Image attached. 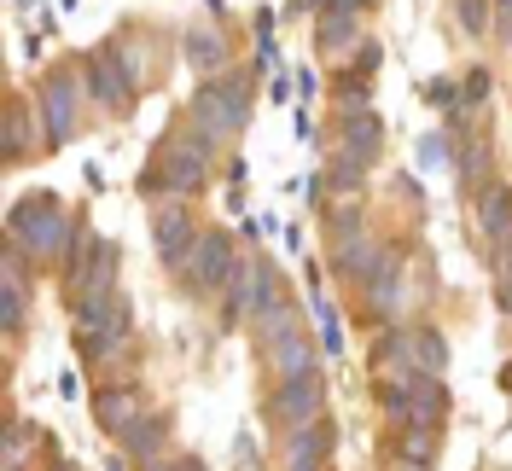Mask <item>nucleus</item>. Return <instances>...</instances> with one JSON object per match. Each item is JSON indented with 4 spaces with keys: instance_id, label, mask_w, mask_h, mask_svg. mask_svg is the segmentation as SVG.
<instances>
[{
    "instance_id": "f257e3e1",
    "label": "nucleus",
    "mask_w": 512,
    "mask_h": 471,
    "mask_svg": "<svg viewBox=\"0 0 512 471\" xmlns=\"http://www.w3.org/2000/svg\"><path fill=\"white\" fill-rule=\"evenodd\" d=\"M76 221L64 216V204L53 198V192H30V198H18L12 210H6V239L18 245V251H30V256H59L76 245Z\"/></svg>"
},
{
    "instance_id": "f03ea898",
    "label": "nucleus",
    "mask_w": 512,
    "mask_h": 471,
    "mask_svg": "<svg viewBox=\"0 0 512 471\" xmlns=\"http://www.w3.org/2000/svg\"><path fill=\"white\" fill-rule=\"evenodd\" d=\"M251 123V76L245 70H233V76H210L198 99H192V128L210 140V146H222L227 134H239V128Z\"/></svg>"
},
{
    "instance_id": "7ed1b4c3",
    "label": "nucleus",
    "mask_w": 512,
    "mask_h": 471,
    "mask_svg": "<svg viewBox=\"0 0 512 471\" xmlns=\"http://www.w3.org/2000/svg\"><path fill=\"white\" fill-rule=\"evenodd\" d=\"M128 332H134V309H128V297H105V303H82L76 309V349L88 355V361H111V355H123Z\"/></svg>"
},
{
    "instance_id": "20e7f679",
    "label": "nucleus",
    "mask_w": 512,
    "mask_h": 471,
    "mask_svg": "<svg viewBox=\"0 0 512 471\" xmlns=\"http://www.w3.org/2000/svg\"><path fill=\"white\" fill-rule=\"evenodd\" d=\"M210 140L192 134V140H169L158 152V169L140 181V192H175V198H192V192L210 181Z\"/></svg>"
},
{
    "instance_id": "39448f33",
    "label": "nucleus",
    "mask_w": 512,
    "mask_h": 471,
    "mask_svg": "<svg viewBox=\"0 0 512 471\" xmlns=\"http://www.w3.org/2000/svg\"><path fill=\"white\" fill-rule=\"evenodd\" d=\"M82 99H88V76H70V70H53L41 82V128L47 140L64 146L76 134V117H82Z\"/></svg>"
},
{
    "instance_id": "423d86ee",
    "label": "nucleus",
    "mask_w": 512,
    "mask_h": 471,
    "mask_svg": "<svg viewBox=\"0 0 512 471\" xmlns=\"http://www.w3.org/2000/svg\"><path fill=\"white\" fill-rule=\"evenodd\" d=\"M320 402H326V384H320V373L280 378L262 413H268V425H291V431H303V425H315V419H320Z\"/></svg>"
},
{
    "instance_id": "0eeeda50",
    "label": "nucleus",
    "mask_w": 512,
    "mask_h": 471,
    "mask_svg": "<svg viewBox=\"0 0 512 471\" xmlns=\"http://www.w3.org/2000/svg\"><path fill=\"white\" fill-rule=\"evenodd\" d=\"M233 268H239V256H233V239H227V233H204L181 280L192 285V297H216V291H227Z\"/></svg>"
},
{
    "instance_id": "6e6552de",
    "label": "nucleus",
    "mask_w": 512,
    "mask_h": 471,
    "mask_svg": "<svg viewBox=\"0 0 512 471\" xmlns=\"http://www.w3.org/2000/svg\"><path fill=\"white\" fill-rule=\"evenodd\" d=\"M152 239H158L163 268L187 274V262H192V251H198V239H204V233L192 227L187 204H158V210H152Z\"/></svg>"
},
{
    "instance_id": "1a4fd4ad",
    "label": "nucleus",
    "mask_w": 512,
    "mask_h": 471,
    "mask_svg": "<svg viewBox=\"0 0 512 471\" xmlns=\"http://www.w3.org/2000/svg\"><path fill=\"white\" fill-rule=\"evenodd\" d=\"M262 355H268V367H274V378H309V373H320L315 338H309L303 326H286V332H268V338H262Z\"/></svg>"
},
{
    "instance_id": "9d476101",
    "label": "nucleus",
    "mask_w": 512,
    "mask_h": 471,
    "mask_svg": "<svg viewBox=\"0 0 512 471\" xmlns=\"http://www.w3.org/2000/svg\"><path fill=\"white\" fill-rule=\"evenodd\" d=\"M88 99H94V105H105V111H123L128 99H134V76L123 70L117 47H99V53H88Z\"/></svg>"
},
{
    "instance_id": "9b49d317",
    "label": "nucleus",
    "mask_w": 512,
    "mask_h": 471,
    "mask_svg": "<svg viewBox=\"0 0 512 471\" xmlns=\"http://www.w3.org/2000/svg\"><path fill=\"white\" fill-rule=\"evenodd\" d=\"M70 291H76V309H82V303L117 297V245H111V239H99V251L88 256V268L70 280Z\"/></svg>"
},
{
    "instance_id": "f8f14e48",
    "label": "nucleus",
    "mask_w": 512,
    "mask_h": 471,
    "mask_svg": "<svg viewBox=\"0 0 512 471\" xmlns=\"http://www.w3.org/2000/svg\"><path fill=\"white\" fill-rule=\"evenodd\" d=\"M268 262H256V256H245L239 268H233V280H227V303H222V320H245V314H256V297H262V285H268Z\"/></svg>"
},
{
    "instance_id": "ddd939ff",
    "label": "nucleus",
    "mask_w": 512,
    "mask_h": 471,
    "mask_svg": "<svg viewBox=\"0 0 512 471\" xmlns=\"http://www.w3.org/2000/svg\"><path fill=\"white\" fill-rule=\"evenodd\" d=\"M361 6H367V0H332V6H326V18H320V30H315L320 53H344V47H350L355 24H361Z\"/></svg>"
},
{
    "instance_id": "4468645a",
    "label": "nucleus",
    "mask_w": 512,
    "mask_h": 471,
    "mask_svg": "<svg viewBox=\"0 0 512 471\" xmlns=\"http://www.w3.org/2000/svg\"><path fill=\"white\" fill-rule=\"evenodd\" d=\"M361 297H367V309L379 314V320H390V314L402 309V251L384 256V268L361 285Z\"/></svg>"
},
{
    "instance_id": "2eb2a0df",
    "label": "nucleus",
    "mask_w": 512,
    "mask_h": 471,
    "mask_svg": "<svg viewBox=\"0 0 512 471\" xmlns=\"http://www.w3.org/2000/svg\"><path fill=\"white\" fill-rule=\"evenodd\" d=\"M478 227L489 245H507L512 251V187H489L478 198Z\"/></svg>"
},
{
    "instance_id": "dca6fc26",
    "label": "nucleus",
    "mask_w": 512,
    "mask_h": 471,
    "mask_svg": "<svg viewBox=\"0 0 512 471\" xmlns=\"http://www.w3.org/2000/svg\"><path fill=\"white\" fill-rule=\"evenodd\" d=\"M384 256H390V251H384V245H373V239H344L332 262H338V274H344V280L367 285V280L384 268Z\"/></svg>"
},
{
    "instance_id": "f3484780",
    "label": "nucleus",
    "mask_w": 512,
    "mask_h": 471,
    "mask_svg": "<svg viewBox=\"0 0 512 471\" xmlns=\"http://www.w3.org/2000/svg\"><path fill=\"white\" fill-rule=\"evenodd\" d=\"M163 442H169V419H163V413H146V419H134L123 431V454H134L140 466H152L163 454Z\"/></svg>"
},
{
    "instance_id": "a211bd4d",
    "label": "nucleus",
    "mask_w": 512,
    "mask_h": 471,
    "mask_svg": "<svg viewBox=\"0 0 512 471\" xmlns=\"http://www.w3.org/2000/svg\"><path fill=\"white\" fill-rule=\"evenodd\" d=\"M326 448H332V425H326V419H315V425L291 431V442H286V466H291V471L320 466V460H326Z\"/></svg>"
},
{
    "instance_id": "6ab92c4d",
    "label": "nucleus",
    "mask_w": 512,
    "mask_h": 471,
    "mask_svg": "<svg viewBox=\"0 0 512 471\" xmlns=\"http://www.w3.org/2000/svg\"><path fill=\"white\" fill-rule=\"evenodd\" d=\"M443 413H448V390L431 373H414V408H408V425L437 431V425H443Z\"/></svg>"
},
{
    "instance_id": "aec40b11",
    "label": "nucleus",
    "mask_w": 512,
    "mask_h": 471,
    "mask_svg": "<svg viewBox=\"0 0 512 471\" xmlns=\"http://www.w3.org/2000/svg\"><path fill=\"white\" fill-rule=\"evenodd\" d=\"M181 53H187L192 70H204V76H210V70H222V64H227V41L216 30H198V24H192V30L181 35Z\"/></svg>"
},
{
    "instance_id": "412c9836",
    "label": "nucleus",
    "mask_w": 512,
    "mask_h": 471,
    "mask_svg": "<svg viewBox=\"0 0 512 471\" xmlns=\"http://www.w3.org/2000/svg\"><path fill=\"white\" fill-rule=\"evenodd\" d=\"M408 367H419V373H443L448 367V344L443 332H431V326H419V332H408Z\"/></svg>"
},
{
    "instance_id": "4be33fe9",
    "label": "nucleus",
    "mask_w": 512,
    "mask_h": 471,
    "mask_svg": "<svg viewBox=\"0 0 512 471\" xmlns=\"http://www.w3.org/2000/svg\"><path fill=\"white\" fill-rule=\"evenodd\" d=\"M94 413H99V425H105V431H117V437H123L128 425L140 419V413H134V384H128V390H99Z\"/></svg>"
},
{
    "instance_id": "5701e85b",
    "label": "nucleus",
    "mask_w": 512,
    "mask_h": 471,
    "mask_svg": "<svg viewBox=\"0 0 512 471\" xmlns=\"http://www.w3.org/2000/svg\"><path fill=\"white\" fill-rule=\"evenodd\" d=\"M379 117L373 111H344V152H355V157H367L373 163V152H379Z\"/></svg>"
},
{
    "instance_id": "b1692460",
    "label": "nucleus",
    "mask_w": 512,
    "mask_h": 471,
    "mask_svg": "<svg viewBox=\"0 0 512 471\" xmlns=\"http://www.w3.org/2000/svg\"><path fill=\"white\" fill-rule=\"evenodd\" d=\"M35 146H41V134L30 128V111H24V105H6V163L30 157Z\"/></svg>"
},
{
    "instance_id": "393cba45",
    "label": "nucleus",
    "mask_w": 512,
    "mask_h": 471,
    "mask_svg": "<svg viewBox=\"0 0 512 471\" xmlns=\"http://www.w3.org/2000/svg\"><path fill=\"white\" fill-rule=\"evenodd\" d=\"M309 309H315V320H320V344H326V355H344V320H338V309H332V297L320 291V280H315Z\"/></svg>"
},
{
    "instance_id": "a878e982",
    "label": "nucleus",
    "mask_w": 512,
    "mask_h": 471,
    "mask_svg": "<svg viewBox=\"0 0 512 471\" xmlns=\"http://www.w3.org/2000/svg\"><path fill=\"white\" fill-rule=\"evenodd\" d=\"M402 460H414V471H425L431 460H437V431L408 425V431H402Z\"/></svg>"
},
{
    "instance_id": "bb28decb",
    "label": "nucleus",
    "mask_w": 512,
    "mask_h": 471,
    "mask_svg": "<svg viewBox=\"0 0 512 471\" xmlns=\"http://www.w3.org/2000/svg\"><path fill=\"white\" fill-rule=\"evenodd\" d=\"M460 152H466V157H454L460 187H483V175H489V152H483V140H466Z\"/></svg>"
},
{
    "instance_id": "cd10ccee",
    "label": "nucleus",
    "mask_w": 512,
    "mask_h": 471,
    "mask_svg": "<svg viewBox=\"0 0 512 471\" xmlns=\"http://www.w3.org/2000/svg\"><path fill=\"white\" fill-rule=\"evenodd\" d=\"M0 326H6V338H18V332H24V285H18V280L0 285Z\"/></svg>"
},
{
    "instance_id": "c85d7f7f",
    "label": "nucleus",
    "mask_w": 512,
    "mask_h": 471,
    "mask_svg": "<svg viewBox=\"0 0 512 471\" xmlns=\"http://www.w3.org/2000/svg\"><path fill=\"white\" fill-rule=\"evenodd\" d=\"M454 6H460V24H466L472 35L489 30V0H454Z\"/></svg>"
},
{
    "instance_id": "c756f323",
    "label": "nucleus",
    "mask_w": 512,
    "mask_h": 471,
    "mask_svg": "<svg viewBox=\"0 0 512 471\" xmlns=\"http://www.w3.org/2000/svg\"><path fill=\"white\" fill-rule=\"evenodd\" d=\"M24 454H30V437H24V425H12V431H6V471L24 466Z\"/></svg>"
},
{
    "instance_id": "7c9ffc66",
    "label": "nucleus",
    "mask_w": 512,
    "mask_h": 471,
    "mask_svg": "<svg viewBox=\"0 0 512 471\" xmlns=\"http://www.w3.org/2000/svg\"><path fill=\"white\" fill-rule=\"evenodd\" d=\"M443 157H448L443 134H425V140H419V163H425V169H443Z\"/></svg>"
},
{
    "instance_id": "2f4dec72",
    "label": "nucleus",
    "mask_w": 512,
    "mask_h": 471,
    "mask_svg": "<svg viewBox=\"0 0 512 471\" xmlns=\"http://www.w3.org/2000/svg\"><path fill=\"white\" fill-rule=\"evenodd\" d=\"M495 303H501V314H512V268H501V291H495Z\"/></svg>"
},
{
    "instance_id": "473e14b6",
    "label": "nucleus",
    "mask_w": 512,
    "mask_h": 471,
    "mask_svg": "<svg viewBox=\"0 0 512 471\" xmlns=\"http://www.w3.org/2000/svg\"><path fill=\"white\" fill-rule=\"evenodd\" d=\"M466 94H472V99L489 94V76H483V70H472V76H466Z\"/></svg>"
},
{
    "instance_id": "72a5a7b5",
    "label": "nucleus",
    "mask_w": 512,
    "mask_h": 471,
    "mask_svg": "<svg viewBox=\"0 0 512 471\" xmlns=\"http://www.w3.org/2000/svg\"><path fill=\"white\" fill-rule=\"evenodd\" d=\"M146 471H198V466H192V460H187V466H169V460H152Z\"/></svg>"
},
{
    "instance_id": "f704fd0d",
    "label": "nucleus",
    "mask_w": 512,
    "mask_h": 471,
    "mask_svg": "<svg viewBox=\"0 0 512 471\" xmlns=\"http://www.w3.org/2000/svg\"><path fill=\"white\" fill-rule=\"evenodd\" d=\"M501 35L512 41V6H501Z\"/></svg>"
},
{
    "instance_id": "c9c22d12",
    "label": "nucleus",
    "mask_w": 512,
    "mask_h": 471,
    "mask_svg": "<svg viewBox=\"0 0 512 471\" xmlns=\"http://www.w3.org/2000/svg\"><path fill=\"white\" fill-rule=\"evenodd\" d=\"M501 390H507V396H512V361H507V367H501Z\"/></svg>"
},
{
    "instance_id": "e433bc0d",
    "label": "nucleus",
    "mask_w": 512,
    "mask_h": 471,
    "mask_svg": "<svg viewBox=\"0 0 512 471\" xmlns=\"http://www.w3.org/2000/svg\"><path fill=\"white\" fill-rule=\"evenodd\" d=\"M303 471H320V466H303Z\"/></svg>"
},
{
    "instance_id": "4c0bfd02",
    "label": "nucleus",
    "mask_w": 512,
    "mask_h": 471,
    "mask_svg": "<svg viewBox=\"0 0 512 471\" xmlns=\"http://www.w3.org/2000/svg\"><path fill=\"white\" fill-rule=\"evenodd\" d=\"M501 6H512V0H501Z\"/></svg>"
}]
</instances>
